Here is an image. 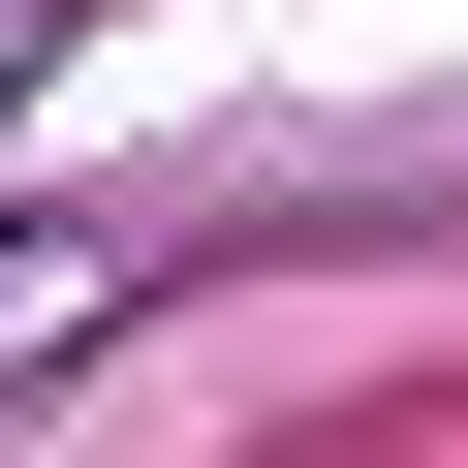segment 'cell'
I'll list each match as a JSON object with an SVG mask.
<instances>
[{
  "instance_id": "6da1fadb",
  "label": "cell",
  "mask_w": 468,
  "mask_h": 468,
  "mask_svg": "<svg viewBox=\"0 0 468 468\" xmlns=\"http://www.w3.org/2000/svg\"><path fill=\"white\" fill-rule=\"evenodd\" d=\"M94 282H125V250H94V218H32V250H0V375H32V344H63Z\"/></svg>"
}]
</instances>
